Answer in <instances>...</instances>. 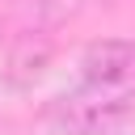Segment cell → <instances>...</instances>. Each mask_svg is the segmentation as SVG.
I'll list each match as a JSON object with an SVG mask.
<instances>
[{"label": "cell", "instance_id": "2", "mask_svg": "<svg viewBox=\"0 0 135 135\" xmlns=\"http://www.w3.org/2000/svg\"><path fill=\"white\" fill-rule=\"evenodd\" d=\"M80 76L114 89H135V38H97L80 51Z\"/></svg>", "mask_w": 135, "mask_h": 135}, {"label": "cell", "instance_id": "1", "mask_svg": "<svg viewBox=\"0 0 135 135\" xmlns=\"http://www.w3.org/2000/svg\"><path fill=\"white\" fill-rule=\"evenodd\" d=\"M135 118V89H114L84 80L42 105V122L55 135H110Z\"/></svg>", "mask_w": 135, "mask_h": 135}]
</instances>
